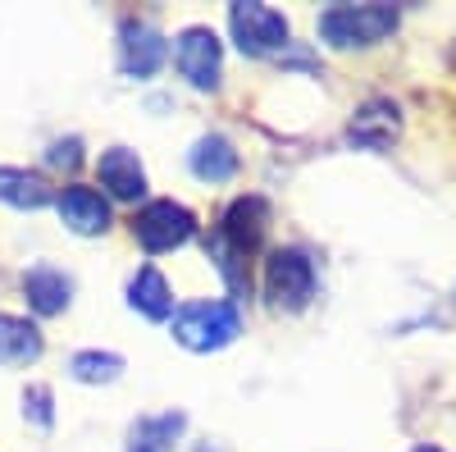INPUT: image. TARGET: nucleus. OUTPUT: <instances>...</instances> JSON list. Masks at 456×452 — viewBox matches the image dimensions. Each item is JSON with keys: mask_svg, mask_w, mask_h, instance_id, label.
<instances>
[{"mask_svg": "<svg viewBox=\"0 0 456 452\" xmlns=\"http://www.w3.org/2000/svg\"><path fill=\"white\" fill-rule=\"evenodd\" d=\"M397 32L393 5H333L320 14V37L333 51H365Z\"/></svg>", "mask_w": 456, "mask_h": 452, "instance_id": "f257e3e1", "label": "nucleus"}, {"mask_svg": "<svg viewBox=\"0 0 456 452\" xmlns=\"http://www.w3.org/2000/svg\"><path fill=\"white\" fill-rule=\"evenodd\" d=\"M242 333V316L233 301H187L174 311V338L192 352H219Z\"/></svg>", "mask_w": 456, "mask_h": 452, "instance_id": "f03ea898", "label": "nucleus"}, {"mask_svg": "<svg viewBox=\"0 0 456 452\" xmlns=\"http://www.w3.org/2000/svg\"><path fill=\"white\" fill-rule=\"evenodd\" d=\"M265 297L274 311H301L315 297V266L306 251L297 247H279L265 260Z\"/></svg>", "mask_w": 456, "mask_h": 452, "instance_id": "7ed1b4c3", "label": "nucleus"}, {"mask_svg": "<svg viewBox=\"0 0 456 452\" xmlns=\"http://www.w3.org/2000/svg\"><path fill=\"white\" fill-rule=\"evenodd\" d=\"M192 234H197V215L187 210L183 201H169V197L146 201V206L133 215V238H137L151 256H156V251H174V247H183Z\"/></svg>", "mask_w": 456, "mask_h": 452, "instance_id": "20e7f679", "label": "nucleus"}, {"mask_svg": "<svg viewBox=\"0 0 456 452\" xmlns=\"http://www.w3.org/2000/svg\"><path fill=\"white\" fill-rule=\"evenodd\" d=\"M228 28H233V42L242 55H274L288 46V19L270 5L242 0V5L228 10Z\"/></svg>", "mask_w": 456, "mask_h": 452, "instance_id": "39448f33", "label": "nucleus"}, {"mask_svg": "<svg viewBox=\"0 0 456 452\" xmlns=\"http://www.w3.org/2000/svg\"><path fill=\"white\" fill-rule=\"evenodd\" d=\"M174 64L178 73L192 87L201 92H215L219 87V73H224V46L210 28H187L178 42H174Z\"/></svg>", "mask_w": 456, "mask_h": 452, "instance_id": "423d86ee", "label": "nucleus"}, {"mask_svg": "<svg viewBox=\"0 0 456 452\" xmlns=\"http://www.w3.org/2000/svg\"><path fill=\"white\" fill-rule=\"evenodd\" d=\"M265 229H270V206H265V197H238L233 206L224 210V224L215 229V238L238 260H247L265 242Z\"/></svg>", "mask_w": 456, "mask_h": 452, "instance_id": "0eeeda50", "label": "nucleus"}, {"mask_svg": "<svg viewBox=\"0 0 456 452\" xmlns=\"http://www.w3.org/2000/svg\"><path fill=\"white\" fill-rule=\"evenodd\" d=\"M60 206V219L69 224L73 234H83V238H96L110 229V201L96 193V187H83V183H69L64 193L55 197Z\"/></svg>", "mask_w": 456, "mask_h": 452, "instance_id": "6e6552de", "label": "nucleus"}, {"mask_svg": "<svg viewBox=\"0 0 456 452\" xmlns=\"http://www.w3.org/2000/svg\"><path fill=\"white\" fill-rule=\"evenodd\" d=\"M96 178L114 201H142L146 197V169L128 146H110L96 160Z\"/></svg>", "mask_w": 456, "mask_h": 452, "instance_id": "1a4fd4ad", "label": "nucleus"}, {"mask_svg": "<svg viewBox=\"0 0 456 452\" xmlns=\"http://www.w3.org/2000/svg\"><path fill=\"white\" fill-rule=\"evenodd\" d=\"M397 133H402V110H397L388 96L365 101V105L356 110L352 128H347V137H352L356 146H365V151H384V146H393Z\"/></svg>", "mask_w": 456, "mask_h": 452, "instance_id": "9d476101", "label": "nucleus"}, {"mask_svg": "<svg viewBox=\"0 0 456 452\" xmlns=\"http://www.w3.org/2000/svg\"><path fill=\"white\" fill-rule=\"evenodd\" d=\"M124 42H119V51H124V69L133 73V78H151L160 64H165V55H169V42L151 28L146 19H128L124 23Z\"/></svg>", "mask_w": 456, "mask_h": 452, "instance_id": "9b49d317", "label": "nucleus"}, {"mask_svg": "<svg viewBox=\"0 0 456 452\" xmlns=\"http://www.w3.org/2000/svg\"><path fill=\"white\" fill-rule=\"evenodd\" d=\"M42 357V329L28 316H0V361L23 370Z\"/></svg>", "mask_w": 456, "mask_h": 452, "instance_id": "f8f14e48", "label": "nucleus"}, {"mask_svg": "<svg viewBox=\"0 0 456 452\" xmlns=\"http://www.w3.org/2000/svg\"><path fill=\"white\" fill-rule=\"evenodd\" d=\"M0 201H10V206H19V210H42L46 201H55V187L37 174V169L0 165Z\"/></svg>", "mask_w": 456, "mask_h": 452, "instance_id": "ddd939ff", "label": "nucleus"}, {"mask_svg": "<svg viewBox=\"0 0 456 452\" xmlns=\"http://www.w3.org/2000/svg\"><path fill=\"white\" fill-rule=\"evenodd\" d=\"M23 292L32 301V311H42V316H60L69 307V292H73V279L55 266H37L23 275Z\"/></svg>", "mask_w": 456, "mask_h": 452, "instance_id": "4468645a", "label": "nucleus"}, {"mask_svg": "<svg viewBox=\"0 0 456 452\" xmlns=\"http://www.w3.org/2000/svg\"><path fill=\"white\" fill-rule=\"evenodd\" d=\"M128 301H133V311H142L146 320H169L174 316V292L165 284V275L156 266H142L128 284Z\"/></svg>", "mask_w": 456, "mask_h": 452, "instance_id": "2eb2a0df", "label": "nucleus"}, {"mask_svg": "<svg viewBox=\"0 0 456 452\" xmlns=\"http://www.w3.org/2000/svg\"><path fill=\"white\" fill-rule=\"evenodd\" d=\"M192 174L206 178V183H228L238 174V151L224 133H210L192 146Z\"/></svg>", "mask_w": 456, "mask_h": 452, "instance_id": "dca6fc26", "label": "nucleus"}, {"mask_svg": "<svg viewBox=\"0 0 456 452\" xmlns=\"http://www.w3.org/2000/svg\"><path fill=\"white\" fill-rule=\"evenodd\" d=\"M183 411H160V416H142L128 430V452H174L183 434Z\"/></svg>", "mask_w": 456, "mask_h": 452, "instance_id": "f3484780", "label": "nucleus"}, {"mask_svg": "<svg viewBox=\"0 0 456 452\" xmlns=\"http://www.w3.org/2000/svg\"><path fill=\"white\" fill-rule=\"evenodd\" d=\"M119 370H124L119 352H78L69 361V374L83 384H110V380H119Z\"/></svg>", "mask_w": 456, "mask_h": 452, "instance_id": "a211bd4d", "label": "nucleus"}, {"mask_svg": "<svg viewBox=\"0 0 456 452\" xmlns=\"http://www.w3.org/2000/svg\"><path fill=\"white\" fill-rule=\"evenodd\" d=\"M28 411H32V421L37 425H51V389H42V384H37V389H28Z\"/></svg>", "mask_w": 456, "mask_h": 452, "instance_id": "6ab92c4d", "label": "nucleus"}, {"mask_svg": "<svg viewBox=\"0 0 456 452\" xmlns=\"http://www.w3.org/2000/svg\"><path fill=\"white\" fill-rule=\"evenodd\" d=\"M51 165H64V169H73V165H78V142H55L51 146Z\"/></svg>", "mask_w": 456, "mask_h": 452, "instance_id": "aec40b11", "label": "nucleus"}, {"mask_svg": "<svg viewBox=\"0 0 456 452\" xmlns=\"http://www.w3.org/2000/svg\"><path fill=\"white\" fill-rule=\"evenodd\" d=\"M415 452H443V448H429V443H425V448H415Z\"/></svg>", "mask_w": 456, "mask_h": 452, "instance_id": "412c9836", "label": "nucleus"}]
</instances>
